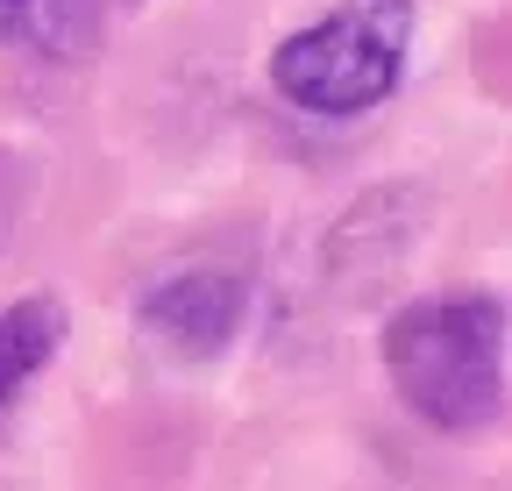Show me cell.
Segmentation results:
<instances>
[{
  "label": "cell",
  "mask_w": 512,
  "mask_h": 491,
  "mask_svg": "<svg viewBox=\"0 0 512 491\" xmlns=\"http://www.w3.org/2000/svg\"><path fill=\"white\" fill-rule=\"evenodd\" d=\"M57 342H64V306L57 299H15V306H0V406H15L29 385H36V371L57 356Z\"/></svg>",
  "instance_id": "5b68a950"
},
{
  "label": "cell",
  "mask_w": 512,
  "mask_h": 491,
  "mask_svg": "<svg viewBox=\"0 0 512 491\" xmlns=\"http://www.w3.org/2000/svg\"><path fill=\"white\" fill-rule=\"evenodd\" d=\"M384 378L441 435H477L505 406V299L427 292L384 328Z\"/></svg>",
  "instance_id": "6da1fadb"
},
{
  "label": "cell",
  "mask_w": 512,
  "mask_h": 491,
  "mask_svg": "<svg viewBox=\"0 0 512 491\" xmlns=\"http://www.w3.org/2000/svg\"><path fill=\"white\" fill-rule=\"evenodd\" d=\"M0 43L43 65H86L100 43V0H0Z\"/></svg>",
  "instance_id": "277c9868"
},
{
  "label": "cell",
  "mask_w": 512,
  "mask_h": 491,
  "mask_svg": "<svg viewBox=\"0 0 512 491\" xmlns=\"http://www.w3.org/2000/svg\"><path fill=\"white\" fill-rule=\"evenodd\" d=\"M242 306H249V285L228 271V264H185V271H164L143 299H136V321L157 349H171L178 363H207L235 342L242 328Z\"/></svg>",
  "instance_id": "3957f363"
},
{
  "label": "cell",
  "mask_w": 512,
  "mask_h": 491,
  "mask_svg": "<svg viewBox=\"0 0 512 491\" xmlns=\"http://www.w3.org/2000/svg\"><path fill=\"white\" fill-rule=\"evenodd\" d=\"M413 43V0H342L271 50V86L306 114H370L392 100Z\"/></svg>",
  "instance_id": "7a4b0ae2"
}]
</instances>
